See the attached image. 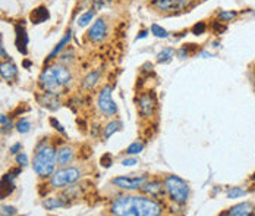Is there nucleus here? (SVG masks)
Returning a JSON list of instances; mask_svg holds the SVG:
<instances>
[{
    "mask_svg": "<svg viewBox=\"0 0 255 216\" xmlns=\"http://www.w3.org/2000/svg\"><path fill=\"white\" fill-rule=\"evenodd\" d=\"M121 128H122V122H121V121H110V122L104 127V130H103V138H104V140H109L112 135L115 134V133H118Z\"/></svg>",
    "mask_w": 255,
    "mask_h": 216,
    "instance_id": "nucleus-23",
    "label": "nucleus"
},
{
    "mask_svg": "<svg viewBox=\"0 0 255 216\" xmlns=\"http://www.w3.org/2000/svg\"><path fill=\"white\" fill-rule=\"evenodd\" d=\"M18 174H21V169H15L10 171L7 174H4L0 180V200L6 199L7 196H10L15 190V178L18 177Z\"/></svg>",
    "mask_w": 255,
    "mask_h": 216,
    "instance_id": "nucleus-11",
    "label": "nucleus"
},
{
    "mask_svg": "<svg viewBox=\"0 0 255 216\" xmlns=\"http://www.w3.org/2000/svg\"><path fill=\"white\" fill-rule=\"evenodd\" d=\"M71 40H72V31H71V29H68V31L65 32V35L62 37V40L54 46V49L51 50L50 54L46 57V63H50L51 60H54L57 56H60L62 50H65V49H66V46H69Z\"/></svg>",
    "mask_w": 255,
    "mask_h": 216,
    "instance_id": "nucleus-17",
    "label": "nucleus"
},
{
    "mask_svg": "<svg viewBox=\"0 0 255 216\" xmlns=\"http://www.w3.org/2000/svg\"><path fill=\"white\" fill-rule=\"evenodd\" d=\"M113 163V158H112V155H104L102 158V165L103 166H106V168H109L110 165Z\"/></svg>",
    "mask_w": 255,
    "mask_h": 216,
    "instance_id": "nucleus-37",
    "label": "nucleus"
},
{
    "mask_svg": "<svg viewBox=\"0 0 255 216\" xmlns=\"http://www.w3.org/2000/svg\"><path fill=\"white\" fill-rule=\"evenodd\" d=\"M0 215H16V209L12 206H0Z\"/></svg>",
    "mask_w": 255,
    "mask_h": 216,
    "instance_id": "nucleus-34",
    "label": "nucleus"
},
{
    "mask_svg": "<svg viewBox=\"0 0 255 216\" xmlns=\"http://www.w3.org/2000/svg\"><path fill=\"white\" fill-rule=\"evenodd\" d=\"M136 163H138V159H135V158H127V159L122 161L124 166H135Z\"/></svg>",
    "mask_w": 255,
    "mask_h": 216,
    "instance_id": "nucleus-38",
    "label": "nucleus"
},
{
    "mask_svg": "<svg viewBox=\"0 0 255 216\" xmlns=\"http://www.w3.org/2000/svg\"><path fill=\"white\" fill-rule=\"evenodd\" d=\"M49 18H50V12H49V9L46 6H38V7L32 9L31 13H29V21L32 24H35V25H40V24L46 22Z\"/></svg>",
    "mask_w": 255,
    "mask_h": 216,
    "instance_id": "nucleus-19",
    "label": "nucleus"
},
{
    "mask_svg": "<svg viewBox=\"0 0 255 216\" xmlns=\"http://www.w3.org/2000/svg\"><path fill=\"white\" fill-rule=\"evenodd\" d=\"M163 181H164L166 196L170 199V202L178 206H185L189 199L188 183L178 175H167Z\"/></svg>",
    "mask_w": 255,
    "mask_h": 216,
    "instance_id": "nucleus-4",
    "label": "nucleus"
},
{
    "mask_svg": "<svg viewBox=\"0 0 255 216\" xmlns=\"http://www.w3.org/2000/svg\"><path fill=\"white\" fill-rule=\"evenodd\" d=\"M0 57L1 59H9V54H7L4 46H3V43H1V35H0Z\"/></svg>",
    "mask_w": 255,
    "mask_h": 216,
    "instance_id": "nucleus-40",
    "label": "nucleus"
},
{
    "mask_svg": "<svg viewBox=\"0 0 255 216\" xmlns=\"http://www.w3.org/2000/svg\"><path fill=\"white\" fill-rule=\"evenodd\" d=\"M56 149L46 144L44 141L38 143L35 147V155L32 161V169L40 178H50L56 171Z\"/></svg>",
    "mask_w": 255,
    "mask_h": 216,
    "instance_id": "nucleus-3",
    "label": "nucleus"
},
{
    "mask_svg": "<svg viewBox=\"0 0 255 216\" xmlns=\"http://www.w3.org/2000/svg\"><path fill=\"white\" fill-rule=\"evenodd\" d=\"M40 103H41V106L50 109V110H56V109L60 106V102L57 99V94L50 93V91H44L43 96H40Z\"/></svg>",
    "mask_w": 255,
    "mask_h": 216,
    "instance_id": "nucleus-20",
    "label": "nucleus"
},
{
    "mask_svg": "<svg viewBox=\"0 0 255 216\" xmlns=\"http://www.w3.org/2000/svg\"><path fill=\"white\" fill-rule=\"evenodd\" d=\"M254 15H255V12H254Z\"/></svg>",
    "mask_w": 255,
    "mask_h": 216,
    "instance_id": "nucleus-44",
    "label": "nucleus"
},
{
    "mask_svg": "<svg viewBox=\"0 0 255 216\" xmlns=\"http://www.w3.org/2000/svg\"><path fill=\"white\" fill-rule=\"evenodd\" d=\"M0 77L6 81H12L18 77V68L16 65L9 60V59H4L0 62Z\"/></svg>",
    "mask_w": 255,
    "mask_h": 216,
    "instance_id": "nucleus-16",
    "label": "nucleus"
},
{
    "mask_svg": "<svg viewBox=\"0 0 255 216\" xmlns=\"http://www.w3.org/2000/svg\"><path fill=\"white\" fill-rule=\"evenodd\" d=\"M28 43H29V38H28L25 27L21 24H16L15 25V46H16L18 52L24 56L28 53Z\"/></svg>",
    "mask_w": 255,
    "mask_h": 216,
    "instance_id": "nucleus-12",
    "label": "nucleus"
},
{
    "mask_svg": "<svg viewBox=\"0 0 255 216\" xmlns=\"http://www.w3.org/2000/svg\"><path fill=\"white\" fill-rule=\"evenodd\" d=\"M82 177V171L77 166H60L57 171H54L51 174L50 187L53 190H62L75 184L77 181L81 180Z\"/></svg>",
    "mask_w": 255,
    "mask_h": 216,
    "instance_id": "nucleus-5",
    "label": "nucleus"
},
{
    "mask_svg": "<svg viewBox=\"0 0 255 216\" xmlns=\"http://www.w3.org/2000/svg\"><path fill=\"white\" fill-rule=\"evenodd\" d=\"M172 57H175V49L173 47H164L160 53L157 54V62L166 63V62H170Z\"/></svg>",
    "mask_w": 255,
    "mask_h": 216,
    "instance_id": "nucleus-24",
    "label": "nucleus"
},
{
    "mask_svg": "<svg viewBox=\"0 0 255 216\" xmlns=\"http://www.w3.org/2000/svg\"><path fill=\"white\" fill-rule=\"evenodd\" d=\"M148 181V175H133V177H116L112 180V184L122 191H138Z\"/></svg>",
    "mask_w": 255,
    "mask_h": 216,
    "instance_id": "nucleus-7",
    "label": "nucleus"
},
{
    "mask_svg": "<svg viewBox=\"0 0 255 216\" xmlns=\"http://www.w3.org/2000/svg\"><path fill=\"white\" fill-rule=\"evenodd\" d=\"M97 108L107 118H112L118 113V106L112 99V87H109V85L103 87L99 97H97Z\"/></svg>",
    "mask_w": 255,
    "mask_h": 216,
    "instance_id": "nucleus-8",
    "label": "nucleus"
},
{
    "mask_svg": "<svg viewBox=\"0 0 255 216\" xmlns=\"http://www.w3.org/2000/svg\"><path fill=\"white\" fill-rule=\"evenodd\" d=\"M150 6L155 12L163 13V15H173L176 13V6L175 0H151Z\"/></svg>",
    "mask_w": 255,
    "mask_h": 216,
    "instance_id": "nucleus-15",
    "label": "nucleus"
},
{
    "mask_svg": "<svg viewBox=\"0 0 255 216\" xmlns=\"http://www.w3.org/2000/svg\"><path fill=\"white\" fill-rule=\"evenodd\" d=\"M150 32L153 34L154 37H157V38H167V37H169L167 29H164L163 27H160L158 24H153L151 28H150Z\"/></svg>",
    "mask_w": 255,
    "mask_h": 216,
    "instance_id": "nucleus-28",
    "label": "nucleus"
},
{
    "mask_svg": "<svg viewBox=\"0 0 255 216\" xmlns=\"http://www.w3.org/2000/svg\"><path fill=\"white\" fill-rule=\"evenodd\" d=\"M144 150V144L141 141H133L128 146V149L125 150L128 156H135V155H139L141 152Z\"/></svg>",
    "mask_w": 255,
    "mask_h": 216,
    "instance_id": "nucleus-26",
    "label": "nucleus"
},
{
    "mask_svg": "<svg viewBox=\"0 0 255 216\" xmlns=\"http://www.w3.org/2000/svg\"><path fill=\"white\" fill-rule=\"evenodd\" d=\"M68 206H69V199H66L65 196H54L43 202V208L46 211H56V209L68 208Z\"/></svg>",
    "mask_w": 255,
    "mask_h": 216,
    "instance_id": "nucleus-18",
    "label": "nucleus"
},
{
    "mask_svg": "<svg viewBox=\"0 0 255 216\" xmlns=\"http://www.w3.org/2000/svg\"><path fill=\"white\" fill-rule=\"evenodd\" d=\"M72 82V72L66 65L53 63L47 65L40 74V85L44 91L60 94Z\"/></svg>",
    "mask_w": 255,
    "mask_h": 216,
    "instance_id": "nucleus-2",
    "label": "nucleus"
},
{
    "mask_svg": "<svg viewBox=\"0 0 255 216\" xmlns=\"http://www.w3.org/2000/svg\"><path fill=\"white\" fill-rule=\"evenodd\" d=\"M87 37L91 43L100 44L107 37H109V24L104 18H97L94 19V22L91 24V27L88 28Z\"/></svg>",
    "mask_w": 255,
    "mask_h": 216,
    "instance_id": "nucleus-9",
    "label": "nucleus"
},
{
    "mask_svg": "<svg viewBox=\"0 0 255 216\" xmlns=\"http://www.w3.org/2000/svg\"><path fill=\"white\" fill-rule=\"evenodd\" d=\"M142 194L148 196V197H153L155 200H161L164 196H166V189H164V181H160V180H148L141 190H139Z\"/></svg>",
    "mask_w": 255,
    "mask_h": 216,
    "instance_id": "nucleus-10",
    "label": "nucleus"
},
{
    "mask_svg": "<svg viewBox=\"0 0 255 216\" xmlns=\"http://www.w3.org/2000/svg\"><path fill=\"white\" fill-rule=\"evenodd\" d=\"M110 214L116 216H158L164 214V206L145 194H124L112 202Z\"/></svg>",
    "mask_w": 255,
    "mask_h": 216,
    "instance_id": "nucleus-1",
    "label": "nucleus"
},
{
    "mask_svg": "<svg viewBox=\"0 0 255 216\" xmlns=\"http://www.w3.org/2000/svg\"><path fill=\"white\" fill-rule=\"evenodd\" d=\"M251 180H253V181H255V174L253 175V177H251Z\"/></svg>",
    "mask_w": 255,
    "mask_h": 216,
    "instance_id": "nucleus-43",
    "label": "nucleus"
},
{
    "mask_svg": "<svg viewBox=\"0 0 255 216\" xmlns=\"http://www.w3.org/2000/svg\"><path fill=\"white\" fill-rule=\"evenodd\" d=\"M147 35H148V31H147V29H142L141 32H138V35H136V38H135V40L138 41V40H141V38H145Z\"/></svg>",
    "mask_w": 255,
    "mask_h": 216,
    "instance_id": "nucleus-41",
    "label": "nucleus"
},
{
    "mask_svg": "<svg viewBox=\"0 0 255 216\" xmlns=\"http://www.w3.org/2000/svg\"><path fill=\"white\" fill-rule=\"evenodd\" d=\"M211 29H213L216 34H222V32H225V31H226V25H225V24H222V21L216 19V21H213V24H211Z\"/></svg>",
    "mask_w": 255,
    "mask_h": 216,
    "instance_id": "nucleus-32",
    "label": "nucleus"
},
{
    "mask_svg": "<svg viewBox=\"0 0 255 216\" xmlns=\"http://www.w3.org/2000/svg\"><path fill=\"white\" fill-rule=\"evenodd\" d=\"M247 194H248V190L242 189V187H233L228 191V199H241Z\"/></svg>",
    "mask_w": 255,
    "mask_h": 216,
    "instance_id": "nucleus-29",
    "label": "nucleus"
},
{
    "mask_svg": "<svg viewBox=\"0 0 255 216\" xmlns=\"http://www.w3.org/2000/svg\"><path fill=\"white\" fill-rule=\"evenodd\" d=\"M50 124L53 125V127H54V128H56V130H57V131H59V133H60V134L66 135V131H65V128H63V127H62V125H60V124H59V122H57V121L54 119V118H50Z\"/></svg>",
    "mask_w": 255,
    "mask_h": 216,
    "instance_id": "nucleus-35",
    "label": "nucleus"
},
{
    "mask_svg": "<svg viewBox=\"0 0 255 216\" xmlns=\"http://www.w3.org/2000/svg\"><path fill=\"white\" fill-rule=\"evenodd\" d=\"M96 9L94 7H91V9H88V10H85V12H82L79 16H78V27L79 28H85L88 27L90 24H93V21L96 19Z\"/></svg>",
    "mask_w": 255,
    "mask_h": 216,
    "instance_id": "nucleus-21",
    "label": "nucleus"
},
{
    "mask_svg": "<svg viewBox=\"0 0 255 216\" xmlns=\"http://www.w3.org/2000/svg\"><path fill=\"white\" fill-rule=\"evenodd\" d=\"M136 108L142 119H151L157 110V99L153 91H142L136 99Z\"/></svg>",
    "mask_w": 255,
    "mask_h": 216,
    "instance_id": "nucleus-6",
    "label": "nucleus"
},
{
    "mask_svg": "<svg viewBox=\"0 0 255 216\" xmlns=\"http://www.w3.org/2000/svg\"><path fill=\"white\" fill-rule=\"evenodd\" d=\"M16 130L21 133V134H26V133H29V130H31V122L26 119V118H22V119H19L18 122H16Z\"/></svg>",
    "mask_w": 255,
    "mask_h": 216,
    "instance_id": "nucleus-30",
    "label": "nucleus"
},
{
    "mask_svg": "<svg viewBox=\"0 0 255 216\" xmlns=\"http://www.w3.org/2000/svg\"><path fill=\"white\" fill-rule=\"evenodd\" d=\"M255 214V206L250 202H245V203H239V205H235L233 208H230L228 212H223L222 215L228 216H251Z\"/></svg>",
    "mask_w": 255,
    "mask_h": 216,
    "instance_id": "nucleus-14",
    "label": "nucleus"
},
{
    "mask_svg": "<svg viewBox=\"0 0 255 216\" xmlns=\"http://www.w3.org/2000/svg\"><path fill=\"white\" fill-rule=\"evenodd\" d=\"M99 80H100V71H93V72H90V74L84 78L82 87H84L85 90H93V88L97 85Z\"/></svg>",
    "mask_w": 255,
    "mask_h": 216,
    "instance_id": "nucleus-22",
    "label": "nucleus"
},
{
    "mask_svg": "<svg viewBox=\"0 0 255 216\" xmlns=\"http://www.w3.org/2000/svg\"><path fill=\"white\" fill-rule=\"evenodd\" d=\"M198 0H175V6H176V13L180 12H186L188 9H191Z\"/></svg>",
    "mask_w": 255,
    "mask_h": 216,
    "instance_id": "nucleus-25",
    "label": "nucleus"
},
{
    "mask_svg": "<svg viewBox=\"0 0 255 216\" xmlns=\"http://www.w3.org/2000/svg\"><path fill=\"white\" fill-rule=\"evenodd\" d=\"M15 161H16V163H18L19 166H22V168H25V166H28V158H26L25 153H22V152L16 155Z\"/></svg>",
    "mask_w": 255,
    "mask_h": 216,
    "instance_id": "nucleus-33",
    "label": "nucleus"
},
{
    "mask_svg": "<svg viewBox=\"0 0 255 216\" xmlns=\"http://www.w3.org/2000/svg\"><path fill=\"white\" fill-rule=\"evenodd\" d=\"M9 122H10V119L6 115H0V125H6Z\"/></svg>",
    "mask_w": 255,
    "mask_h": 216,
    "instance_id": "nucleus-42",
    "label": "nucleus"
},
{
    "mask_svg": "<svg viewBox=\"0 0 255 216\" xmlns=\"http://www.w3.org/2000/svg\"><path fill=\"white\" fill-rule=\"evenodd\" d=\"M236 16H238V12H236V10H220V12L217 13V19L222 21V22H230V21H233Z\"/></svg>",
    "mask_w": 255,
    "mask_h": 216,
    "instance_id": "nucleus-27",
    "label": "nucleus"
},
{
    "mask_svg": "<svg viewBox=\"0 0 255 216\" xmlns=\"http://www.w3.org/2000/svg\"><path fill=\"white\" fill-rule=\"evenodd\" d=\"M91 3H93V7L97 10V9H100L103 6H106L107 4V1H110V0H90Z\"/></svg>",
    "mask_w": 255,
    "mask_h": 216,
    "instance_id": "nucleus-36",
    "label": "nucleus"
},
{
    "mask_svg": "<svg viewBox=\"0 0 255 216\" xmlns=\"http://www.w3.org/2000/svg\"><path fill=\"white\" fill-rule=\"evenodd\" d=\"M21 149H22V144L21 143H15L13 146H10V153L12 155H18L21 152Z\"/></svg>",
    "mask_w": 255,
    "mask_h": 216,
    "instance_id": "nucleus-39",
    "label": "nucleus"
},
{
    "mask_svg": "<svg viewBox=\"0 0 255 216\" xmlns=\"http://www.w3.org/2000/svg\"><path fill=\"white\" fill-rule=\"evenodd\" d=\"M75 161V150L71 146H62L56 152V163L59 166H68Z\"/></svg>",
    "mask_w": 255,
    "mask_h": 216,
    "instance_id": "nucleus-13",
    "label": "nucleus"
},
{
    "mask_svg": "<svg viewBox=\"0 0 255 216\" xmlns=\"http://www.w3.org/2000/svg\"><path fill=\"white\" fill-rule=\"evenodd\" d=\"M191 31H192V34H195V35H203L205 34V31H207V24L205 22H197L194 27L191 28Z\"/></svg>",
    "mask_w": 255,
    "mask_h": 216,
    "instance_id": "nucleus-31",
    "label": "nucleus"
}]
</instances>
